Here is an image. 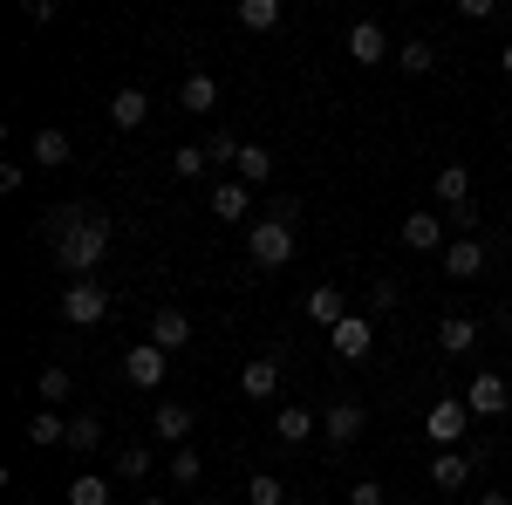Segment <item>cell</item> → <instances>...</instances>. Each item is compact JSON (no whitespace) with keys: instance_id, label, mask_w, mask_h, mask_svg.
<instances>
[{"instance_id":"obj_1","label":"cell","mask_w":512,"mask_h":505,"mask_svg":"<svg viewBox=\"0 0 512 505\" xmlns=\"http://www.w3.org/2000/svg\"><path fill=\"white\" fill-rule=\"evenodd\" d=\"M41 233H48V253H55V267L89 280V273L103 267V253H110V212H96V205H55L48 219H41Z\"/></svg>"},{"instance_id":"obj_2","label":"cell","mask_w":512,"mask_h":505,"mask_svg":"<svg viewBox=\"0 0 512 505\" xmlns=\"http://www.w3.org/2000/svg\"><path fill=\"white\" fill-rule=\"evenodd\" d=\"M246 260H253V267H287V260H294V226L253 219V226H246Z\"/></svg>"},{"instance_id":"obj_3","label":"cell","mask_w":512,"mask_h":505,"mask_svg":"<svg viewBox=\"0 0 512 505\" xmlns=\"http://www.w3.org/2000/svg\"><path fill=\"white\" fill-rule=\"evenodd\" d=\"M103 314H110L103 280H69V287H62V321H69V328H96Z\"/></svg>"},{"instance_id":"obj_4","label":"cell","mask_w":512,"mask_h":505,"mask_svg":"<svg viewBox=\"0 0 512 505\" xmlns=\"http://www.w3.org/2000/svg\"><path fill=\"white\" fill-rule=\"evenodd\" d=\"M465 430H472V410H465V396H444V403H431V410H424V437H431V444H444V451H451Z\"/></svg>"},{"instance_id":"obj_5","label":"cell","mask_w":512,"mask_h":505,"mask_svg":"<svg viewBox=\"0 0 512 505\" xmlns=\"http://www.w3.org/2000/svg\"><path fill=\"white\" fill-rule=\"evenodd\" d=\"M362 424H369V410H362L355 396L328 403V417H321V437H328V451H349L355 437H362Z\"/></svg>"},{"instance_id":"obj_6","label":"cell","mask_w":512,"mask_h":505,"mask_svg":"<svg viewBox=\"0 0 512 505\" xmlns=\"http://www.w3.org/2000/svg\"><path fill=\"white\" fill-rule=\"evenodd\" d=\"M123 376L137 389H158L164 376H171V355H164L158 342H130V349H123Z\"/></svg>"},{"instance_id":"obj_7","label":"cell","mask_w":512,"mask_h":505,"mask_svg":"<svg viewBox=\"0 0 512 505\" xmlns=\"http://www.w3.org/2000/svg\"><path fill=\"white\" fill-rule=\"evenodd\" d=\"M349 55L362 62V69H383V62H396V41L383 35V21H355L349 28Z\"/></svg>"},{"instance_id":"obj_8","label":"cell","mask_w":512,"mask_h":505,"mask_svg":"<svg viewBox=\"0 0 512 505\" xmlns=\"http://www.w3.org/2000/svg\"><path fill=\"white\" fill-rule=\"evenodd\" d=\"M239 396H246V403H274L280 396V355H253V362L239 369Z\"/></svg>"},{"instance_id":"obj_9","label":"cell","mask_w":512,"mask_h":505,"mask_svg":"<svg viewBox=\"0 0 512 505\" xmlns=\"http://www.w3.org/2000/svg\"><path fill=\"white\" fill-rule=\"evenodd\" d=\"M465 410H472V417H506L512 410L506 376H472V383H465Z\"/></svg>"},{"instance_id":"obj_10","label":"cell","mask_w":512,"mask_h":505,"mask_svg":"<svg viewBox=\"0 0 512 505\" xmlns=\"http://www.w3.org/2000/svg\"><path fill=\"white\" fill-rule=\"evenodd\" d=\"M437 205L458 219V212H472V164H437Z\"/></svg>"},{"instance_id":"obj_11","label":"cell","mask_w":512,"mask_h":505,"mask_svg":"<svg viewBox=\"0 0 512 505\" xmlns=\"http://www.w3.org/2000/svg\"><path fill=\"white\" fill-rule=\"evenodd\" d=\"M192 403H158V410H151V437H158V444H171V451H185V437H192Z\"/></svg>"},{"instance_id":"obj_12","label":"cell","mask_w":512,"mask_h":505,"mask_svg":"<svg viewBox=\"0 0 512 505\" xmlns=\"http://www.w3.org/2000/svg\"><path fill=\"white\" fill-rule=\"evenodd\" d=\"M444 273H451V280H478V273H485V239L458 233L451 246H444Z\"/></svg>"},{"instance_id":"obj_13","label":"cell","mask_w":512,"mask_h":505,"mask_svg":"<svg viewBox=\"0 0 512 505\" xmlns=\"http://www.w3.org/2000/svg\"><path fill=\"white\" fill-rule=\"evenodd\" d=\"M110 123H117V130H144V123H151V96H144L137 82H123L117 96H110Z\"/></svg>"},{"instance_id":"obj_14","label":"cell","mask_w":512,"mask_h":505,"mask_svg":"<svg viewBox=\"0 0 512 505\" xmlns=\"http://www.w3.org/2000/svg\"><path fill=\"white\" fill-rule=\"evenodd\" d=\"M178 110H185V117H212V110H219V82L205 76V69L185 76V82H178Z\"/></svg>"},{"instance_id":"obj_15","label":"cell","mask_w":512,"mask_h":505,"mask_svg":"<svg viewBox=\"0 0 512 505\" xmlns=\"http://www.w3.org/2000/svg\"><path fill=\"white\" fill-rule=\"evenodd\" d=\"M472 471H478L472 451H444V458L431 465V485H437V492H465V485H472Z\"/></svg>"},{"instance_id":"obj_16","label":"cell","mask_w":512,"mask_h":505,"mask_svg":"<svg viewBox=\"0 0 512 505\" xmlns=\"http://www.w3.org/2000/svg\"><path fill=\"white\" fill-rule=\"evenodd\" d=\"M151 342H158L164 355L185 349V342H192V321H185V308H158V314H151Z\"/></svg>"},{"instance_id":"obj_17","label":"cell","mask_w":512,"mask_h":505,"mask_svg":"<svg viewBox=\"0 0 512 505\" xmlns=\"http://www.w3.org/2000/svg\"><path fill=\"white\" fill-rule=\"evenodd\" d=\"M328 342H335V355H342V362H362V355H369V342H376V328H369V314H349Z\"/></svg>"},{"instance_id":"obj_18","label":"cell","mask_w":512,"mask_h":505,"mask_svg":"<svg viewBox=\"0 0 512 505\" xmlns=\"http://www.w3.org/2000/svg\"><path fill=\"white\" fill-rule=\"evenodd\" d=\"M437 349L444 355H472L478 349V321L472 314H444V321H437Z\"/></svg>"},{"instance_id":"obj_19","label":"cell","mask_w":512,"mask_h":505,"mask_svg":"<svg viewBox=\"0 0 512 505\" xmlns=\"http://www.w3.org/2000/svg\"><path fill=\"white\" fill-rule=\"evenodd\" d=\"M28 151H35V164H41V171H55V164H69V151H76V144H69V130L41 123L35 137H28Z\"/></svg>"},{"instance_id":"obj_20","label":"cell","mask_w":512,"mask_h":505,"mask_svg":"<svg viewBox=\"0 0 512 505\" xmlns=\"http://www.w3.org/2000/svg\"><path fill=\"white\" fill-rule=\"evenodd\" d=\"M274 437L280 444H308V437H315V410H308V403H280L274 410Z\"/></svg>"},{"instance_id":"obj_21","label":"cell","mask_w":512,"mask_h":505,"mask_svg":"<svg viewBox=\"0 0 512 505\" xmlns=\"http://www.w3.org/2000/svg\"><path fill=\"white\" fill-rule=\"evenodd\" d=\"M403 246H410V253H437V246H444V219H437V212H410V219H403Z\"/></svg>"},{"instance_id":"obj_22","label":"cell","mask_w":512,"mask_h":505,"mask_svg":"<svg viewBox=\"0 0 512 505\" xmlns=\"http://www.w3.org/2000/svg\"><path fill=\"white\" fill-rule=\"evenodd\" d=\"M308 321L335 335V328L349 321V308H342V287H315V294H308Z\"/></svg>"},{"instance_id":"obj_23","label":"cell","mask_w":512,"mask_h":505,"mask_svg":"<svg viewBox=\"0 0 512 505\" xmlns=\"http://www.w3.org/2000/svg\"><path fill=\"white\" fill-rule=\"evenodd\" d=\"M246 212H253V192H246V185H212V219H226V226H239V219H246Z\"/></svg>"},{"instance_id":"obj_24","label":"cell","mask_w":512,"mask_h":505,"mask_svg":"<svg viewBox=\"0 0 512 505\" xmlns=\"http://www.w3.org/2000/svg\"><path fill=\"white\" fill-rule=\"evenodd\" d=\"M233 21L246 28V35H274V28H280V0H239Z\"/></svg>"},{"instance_id":"obj_25","label":"cell","mask_w":512,"mask_h":505,"mask_svg":"<svg viewBox=\"0 0 512 505\" xmlns=\"http://www.w3.org/2000/svg\"><path fill=\"white\" fill-rule=\"evenodd\" d=\"M396 69H403V76H431V69H437V48H431L424 35L396 41Z\"/></svg>"},{"instance_id":"obj_26","label":"cell","mask_w":512,"mask_h":505,"mask_svg":"<svg viewBox=\"0 0 512 505\" xmlns=\"http://www.w3.org/2000/svg\"><path fill=\"white\" fill-rule=\"evenodd\" d=\"M233 171H239V185L253 192V185H267V178H274V151H267V144H246Z\"/></svg>"},{"instance_id":"obj_27","label":"cell","mask_w":512,"mask_h":505,"mask_svg":"<svg viewBox=\"0 0 512 505\" xmlns=\"http://www.w3.org/2000/svg\"><path fill=\"white\" fill-rule=\"evenodd\" d=\"M69 505H110V478L103 471H76L69 478Z\"/></svg>"},{"instance_id":"obj_28","label":"cell","mask_w":512,"mask_h":505,"mask_svg":"<svg viewBox=\"0 0 512 505\" xmlns=\"http://www.w3.org/2000/svg\"><path fill=\"white\" fill-rule=\"evenodd\" d=\"M35 389H41V410H55V403H69V389H76V376L48 362V369H41V376H35Z\"/></svg>"},{"instance_id":"obj_29","label":"cell","mask_w":512,"mask_h":505,"mask_svg":"<svg viewBox=\"0 0 512 505\" xmlns=\"http://www.w3.org/2000/svg\"><path fill=\"white\" fill-rule=\"evenodd\" d=\"M96 444H103V417H96V410H82V417H69V451H82V458H89Z\"/></svg>"},{"instance_id":"obj_30","label":"cell","mask_w":512,"mask_h":505,"mask_svg":"<svg viewBox=\"0 0 512 505\" xmlns=\"http://www.w3.org/2000/svg\"><path fill=\"white\" fill-rule=\"evenodd\" d=\"M28 437H35L41 451H48V444H69V417H62V410H35V424H28Z\"/></svg>"},{"instance_id":"obj_31","label":"cell","mask_w":512,"mask_h":505,"mask_svg":"<svg viewBox=\"0 0 512 505\" xmlns=\"http://www.w3.org/2000/svg\"><path fill=\"white\" fill-rule=\"evenodd\" d=\"M117 478H130V485L151 478V444H123L117 451Z\"/></svg>"},{"instance_id":"obj_32","label":"cell","mask_w":512,"mask_h":505,"mask_svg":"<svg viewBox=\"0 0 512 505\" xmlns=\"http://www.w3.org/2000/svg\"><path fill=\"white\" fill-rule=\"evenodd\" d=\"M246 505H287V485H280L274 471H253V485H246Z\"/></svg>"},{"instance_id":"obj_33","label":"cell","mask_w":512,"mask_h":505,"mask_svg":"<svg viewBox=\"0 0 512 505\" xmlns=\"http://www.w3.org/2000/svg\"><path fill=\"white\" fill-rule=\"evenodd\" d=\"M239 151H246V144H239L233 130H212V137H205V164H239Z\"/></svg>"},{"instance_id":"obj_34","label":"cell","mask_w":512,"mask_h":505,"mask_svg":"<svg viewBox=\"0 0 512 505\" xmlns=\"http://www.w3.org/2000/svg\"><path fill=\"white\" fill-rule=\"evenodd\" d=\"M171 171H178V178H205V171H212V164H205V144H178V151H171Z\"/></svg>"},{"instance_id":"obj_35","label":"cell","mask_w":512,"mask_h":505,"mask_svg":"<svg viewBox=\"0 0 512 505\" xmlns=\"http://www.w3.org/2000/svg\"><path fill=\"white\" fill-rule=\"evenodd\" d=\"M198 478H205V458H198L192 444H185V451H171V485H198Z\"/></svg>"},{"instance_id":"obj_36","label":"cell","mask_w":512,"mask_h":505,"mask_svg":"<svg viewBox=\"0 0 512 505\" xmlns=\"http://www.w3.org/2000/svg\"><path fill=\"white\" fill-rule=\"evenodd\" d=\"M396 301H403V287H396L390 273H383V280H369V308H376V314H390Z\"/></svg>"},{"instance_id":"obj_37","label":"cell","mask_w":512,"mask_h":505,"mask_svg":"<svg viewBox=\"0 0 512 505\" xmlns=\"http://www.w3.org/2000/svg\"><path fill=\"white\" fill-rule=\"evenodd\" d=\"M349 505H390V492L376 478H362V485H349Z\"/></svg>"},{"instance_id":"obj_38","label":"cell","mask_w":512,"mask_h":505,"mask_svg":"<svg viewBox=\"0 0 512 505\" xmlns=\"http://www.w3.org/2000/svg\"><path fill=\"white\" fill-rule=\"evenodd\" d=\"M499 14V0H458V21H492Z\"/></svg>"},{"instance_id":"obj_39","label":"cell","mask_w":512,"mask_h":505,"mask_svg":"<svg viewBox=\"0 0 512 505\" xmlns=\"http://www.w3.org/2000/svg\"><path fill=\"white\" fill-rule=\"evenodd\" d=\"M21 14H28L35 28H48V21H55V0H21Z\"/></svg>"},{"instance_id":"obj_40","label":"cell","mask_w":512,"mask_h":505,"mask_svg":"<svg viewBox=\"0 0 512 505\" xmlns=\"http://www.w3.org/2000/svg\"><path fill=\"white\" fill-rule=\"evenodd\" d=\"M267 219H280V226H294V219H301V205H294V198H274V205H267Z\"/></svg>"},{"instance_id":"obj_41","label":"cell","mask_w":512,"mask_h":505,"mask_svg":"<svg viewBox=\"0 0 512 505\" xmlns=\"http://www.w3.org/2000/svg\"><path fill=\"white\" fill-rule=\"evenodd\" d=\"M478 505H512V499L506 492H478Z\"/></svg>"},{"instance_id":"obj_42","label":"cell","mask_w":512,"mask_h":505,"mask_svg":"<svg viewBox=\"0 0 512 505\" xmlns=\"http://www.w3.org/2000/svg\"><path fill=\"white\" fill-rule=\"evenodd\" d=\"M499 69H506V76H512V41H506V48H499Z\"/></svg>"},{"instance_id":"obj_43","label":"cell","mask_w":512,"mask_h":505,"mask_svg":"<svg viewBox=\"0 0 512 505\" xmlns=\"http://www.w3.org/2000/svg\"><path fill=\"white\" fill-rule=\"evenodd\" d=\"M137 505H171V499H158V492H144V499H137Z\"/></svg>"},{"instance_id":"obj_44","label":"cell","mask_w":512,"mask_h":505,"mask_svg":"<svg viewBox=\"0 0 512 505\" xmlns=\"http://www.w3.org/2000/svg\"><path fill=\"white\" fill-rule=\"evenodd\" d=\"M205 505H233V499H205Z\"/></svg>"},{"instance_id":"obj_45","label":"cell","mask_w":512,"mask_h":505,"mask_svg":"<svg viewBox=\"0 0 512 505\" xmlns=\"http://www.w3.org/2000/svg\"><path fill=\"white\" fill-rule=\"evenodd\" d=\"M287 505H308V499H287Z\"/></svg>"}]
</instances>
